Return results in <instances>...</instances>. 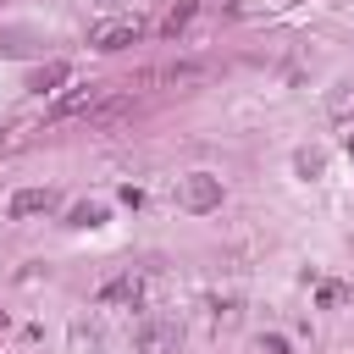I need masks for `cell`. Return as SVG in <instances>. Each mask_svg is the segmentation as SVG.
I'll return each instance as SVG.
<instances>
[{
  "mask_svg": "<svg viewBox=\"0 0 354 354\" xmlns=\"http://www.w3.org/2000/svg\"><path fill=\"white\" fill-rule=\"evenodd\" d=\"M94 304L100 310H111V315H133V310H149V271H116L111 282H100V293H94Z\"/></svg>",
  "mask_w": 354,
  "mask_h": 354,
  "instance_id": "1",
  "label": "cell"
},
{
  "mask_svg": "<svg viewBox=\"0 0 354 354\" xmlns=\"http://www.w3.org/2000/svg\"><path fill=\"white\" fill-rule=\"evenodd\" d=\"M133 343H138V354H177L183 348V321L160 315V310H144L138 326H133Z\"/></svg>",
  "mask_w": 354,
  "mask_h": 354,
  "instance_id": "2",
  "label": "cell"
},
{
  "mask_svg": "<svg viewBox=\"0 0 354 354\" xmlns=\"http://www.w3.org/2000/svg\"><path fill=\"white\" fill-rule=\"evenodd\" d=\"M205 72H210L205 61H160V66L133 72V83H127V88H183V83H199Z\"/></svg>",
  "mask_w": 354,
  "mask_h": 354,
  "instance_id": "3",
  "label": "cell"
},
{
  "mask_svg": "<svg viewBox=\"0 0 354 354\" xmlns=\"http://www.w3.org/2000/svg\"><path fill=\"white\" fill-rule=\"evenodd\" d=\"M177 205L194 210V216L216 210V205H221V177H210V171H188V177H177Z\"/></svg>",
  "mask_w": 354,
  "mask_h": 354,
  "instance_id": "4",
  "label": "cell"
},
{
  "mask_svg": "<svg viewBox=\"0 0 354 354\" xmlns=\"http://www.w3.org/2000/svg\"><path fill=\"white\" fill-rule=\"evenodd\" d=\"M138 39H144V22H138V17H116V22H100V28L88 33V44L105 50V55H111V50H127V44H138Z\"/></svg>",
  "mask_w": 354,
  "mask_h": 354,
  "instance_id": "5",
  "label": "cell"
},
{
  "mask_svg": "<svg viewBox=\"0 0 354 354\" xmlns=\"http://www.w3.org/2000/svg\"><path fill=\"white\" fill-rule=\"evenodd\" d=\"M105 100H111V88H105V83H77L66 100H55V116H94Z\"/></svg>",
  "mask_w": 354,
  "mask_h": 354,
  "instance_id": "6",
  "label": "cell"
},
{
  "mask_svg": "<svg viewBox=\"0 0 354 354\" xmlns=\"http://www.w3.org/2000/svg\"><path fill=\"white\" fill-rule=\"evenodd\" d=\"M61 199H55V188H22V194H11V205H6V216L11 221H28V216H50Z\"/></svg>",
  "mask_w": 354,
  "mask_h": 354,
  "instance_id": "7",
  "label": "cell"
},
{
  "mask_svg": "<svg viewBox=\"0 0 354 354\" xmlns=\"http://www.w3.org/2000/svg\"><path fill=\"white\" fill-rule=\"evenodd\" d=\"M326 111H332L337 122H354V83H343V88L326 100Z\"/></svg>",
  "mask_w": 354,
  "mask_h": 354,
  "instance_id": "8",
  "label": "cell"
},
{
  "mask_svg": "<svg viewBox=\"0 0 354 354\" xmlns=\"http://www.w3.org/2000/svg\"><path fill=\"white\" fill-rule=\"evenodd\" d=\"M61 77H66V66H61V61H50V66H39V72L28 77V88H39V94H44V88H50V83H61Z\"/></svg>",
  "mask_w": 354,
  "mask_h": 354,
  "instance_id": "9",
  "label": "cell"
},
{
  "mask_svg": "<svg viewBox=\"0 0 354 354\" xmlns=\"http://www.w3.org/2000/svg\"><path fill=\"white\" fill-rule=\"evenodd\" d=\"M94 221H105V205H77L72 210V227H94Z\"/></svg>",
  "mask_w": 354,
  "mask_h": 354,
  "instance_id": "10",
  "label": "cell"
},
{
  "mask_svg": "<svg viewBox=\"0 0 354 354\" xmlns=\"http://www.w3.org/2000/svg\"><path fill=\"white\" fill-rule=\"evenodd\" d=\"M188 17H194V6H177V11H171V17H166V22H160V33H177V28H183V22H188Z\"/></svg>",
  "mask_w": 354,
  "mask_h": 354,
  "instance_id": "11",
  "label": "cell"
},
{
  "mask_svg": "<svg viewBox=\"0 0 354 354\" xmlns=\"http://www.w3.org/2000/svg\"><path fill=\"white\" fill-rule=\"evenodd\" d=\"M6 326H11V321H6V315H0V337H6Z\"/></svg>",
  "mask_w": 354,
  "mask_h": 354,
  "instance_id": "12",
  "label": "cell"
}]
</instances>
